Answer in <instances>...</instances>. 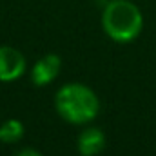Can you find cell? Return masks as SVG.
Segmentation results:
<instances>
[{
	"label": "cell",
	"instance_id": "2",
	"mask_svg": "<svg viewBox=\"0 0 156 156\" xmlns=\"http://www.w3.org/2000/svg\"><path fill=\"white\" fill-rule=\"evenodd\" d=\"M102 27L111 40L129 44L140 37L144 29V15L131 0H109L102 11Z\"/></svg>",
	"mask_w": 156,
	"mask_h": 156
},
{
	"label": "cell",
	"instance_id": "7",
	"mask_svg": "<svg viewBox=\"0 0 156 156\" xmlns=\"http://www.w3.org/2000/svg\"><path fill=\"white\" fill-rule=\"evenodd\" d=\"M15 156H42V153L37 151L35 147H24V149H20Z\"/></svg>",
	"mask_w": 156,
	"mask_h": 156
},
{
	"label": "cell",
	"instance_id": "4",
	"mask_svg": "<svg viewBox=\"0 0 156 156\" xmlns=\"http://www.w3.org/2000/svg\"><path fill=\"white\" fill-rule=\"evenodd\" d=\"M60 69H62V60L58 55H45L38 58L33 67H31V82L38 87H44V85H49L55 78L60 75Z\"/></svg>",
	"mask_w": 156,
	"mask_h": 156
},
{
	"label": "cell",
	"instance_id": "3",
	"mask_svg": "<svg viewBox=\"0 0 156 156\" xmlns=\"http://www.w3.org/2000/svg\"><path fill=\"white\" fill-rule=\"evenodd\" d=\"M27 71L24 53L13 45H0V82H16Z\"/></svg>",
	"mask_w": 156,
	"mask_h": 156
},
{
	"label": "cell",
	"instance_id": "1",
	"mask_svg": "<svg viewBox=\"0 0 156 156\" xmlns=\"http://www.w3.org/2000/svg\"><path fill=\"white\" fill-rule=\"evenodd\" d=\"M55 109L62 120L75 125H85L98 116L100 98L89 85L71 82L56 91Z\"/></svg>",
	"mask_w": 156,
	"mask_h": 156
},
{
	"label": "cell",
	"instance_id": "6",
	"mask_svg": "<svg viewBox=\"0 0 156 156\" xmlns=\"http://www.w3.org/2000/svg\"><path fill=\"white\" fill-rule=\"evenodd\" d=\"M26 127L20 120L16 118H9L0 125V142L4 144H16L24 138Z\"/></svg>",
	"mask_w": 156,
	"mask_h": 156
},
{
	"label": "cell",
	"instance_id": "5",
	"mask_svg": "<svg viewBox=\"0 0 156 156\" xmlns=\"http://www.w3.org/2000/svg\"><path fill=\"white\" fill-rule=\"evenodd\" d=\"M80 156H98L105 149V134L98 127H85L76 142Z\"/></svg>",
	"mask_w": 156,
	"mask_h": 156
}]
</instances>
